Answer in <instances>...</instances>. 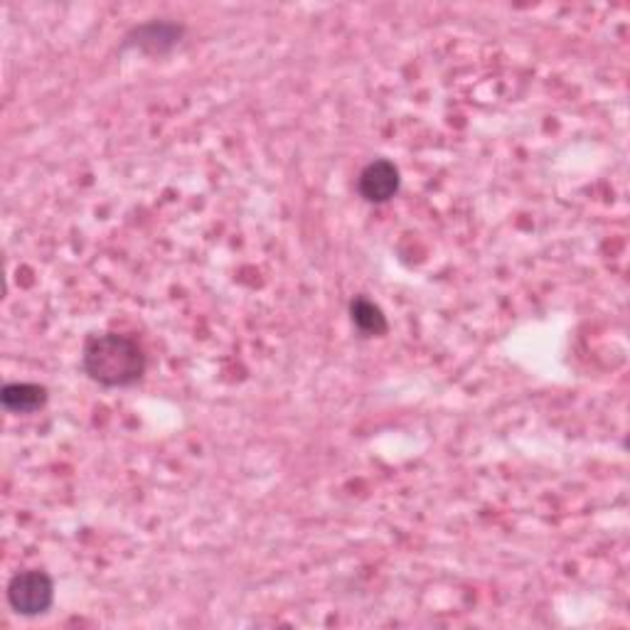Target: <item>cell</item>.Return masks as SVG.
<instances>
[{"label": "cell", "mask_w": 630, "mask_h": 630, "mask_svg": "<svg viewBox=\"0 0 630 630\" xmlns=\"http://www.w3.org/2000/svg\"><path fill=\"white\" fill-rule=\"evenodd\" d=\"M145 352L139 343L129 335L101 333L91 335L84 343L82 367L91 382L109 390L117 387H131L143 380L145 374Z\"/></svg>", "instance_id": "1"}, {"label": "cell", "mask_w": 630, "mask_h": 630, "mask_svg": "<svg viewBox=\"0 0 630 630\" xmlns=\"http://www.w3.org/2000/svg\"><path fill=\"white\" fill-rule=\"evenodd\" d=\"M55 601V584L40 569H28L15 574L8 584V604L20 616H42Z\"/></svg>", "instance_id": "2"}, {"label": "cell", "mask_w": 630, "mask_h": 630, "mask_svg": "<svg viewBox=\"0 0 630 630\" xmlns=\"http://www.w3.org/2000/svg\"><path fill=\"white\" fill-rule=\"evenodd\" d=\"M402 177H399V167L387 161V158H377V161L367 163L362 167L360 177H357V191H360L362 199L372 205H384L399 193Z\"/></svg>", "instance_id": "3"}, {"label": "cell", "mask_w": 630, "mask_h": 630, "mask_svg": "<svg viewBox=\"0 0 630 630\" xmlns=\"http://www.w3.org/2000/svg\"><path fill=\"white\" fill-rule=\"evenodd\" d=\"M183 25L167 23V20H153V23H145L133 28L123 40V47L141 50L145 55H165L171 52L177 42L183 37Z\"/></svg>", "instance_id": "4"}, {"label": "cell", "mask_w": 630, "mask_h": 630, "mask_svg": "<svg viewBox=\"0 0 630 630\" xmlns=\"http://www.w3.org/2000/svg\"><path fill=\"white\" fill-rule=\"evenodd\" d=\"M47 390L40 384H30V382H13L6 384L3 392H0V402L13 414H33L37 409H42L47 404Z\"/></svg>", "instance_id": "5"}, {"label": "cell", "mask_w": 630, "mask_h": 630, "mask_svg": "<svg viewBox=\"0 0 630 630\" xmlns=\"http://www.w3.org/2000/svg\"><path fill=\"white\" fill-rule=\"evenodd\" d=\"M350 318L355 323V328L360 330L362 335H370V338L372 335H384L387 328H390V325H387V315L382 313V308L365 296L352 298Z\"/></svg>", "instance_id": "6"}]
</instances>
